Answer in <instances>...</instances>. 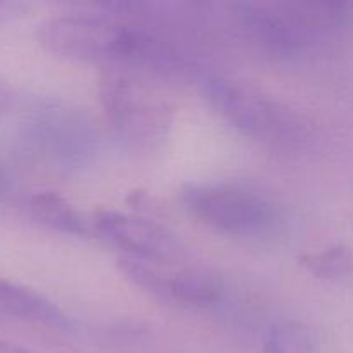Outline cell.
I'll use <instances>...</instances> for the list:
<instances>
[{
  "instance_id": "8992f818",
  "label": "cell",
  "mask_w": 353,
  "mask_h": 353,
  "mask_svg": "<svg viewBox=\"0 0 353 353\" xmlns=\"http://www.w3.org/2000/svg\"><path fill=\"white\" fill-rule=\"evenodd\" d=\"M99 95L103 117L124 147L154 150L164 143L174 121V109L145 85L141 76L107 69L100 76Z\"/></svg>"
},
{
  "instance_id": "5bb4252c",
  "label": "cell",
  "mask_w": 353,
  "mask_h": 353,
  "mask_svg": "<svg viewBox=\"0 0 353 353\" xmlns=\"http://www.w3.org/2000/svg\"><path fill=\"white\" fill-rule=\"evenodd\" d=\"M26 10V6L19 2H0V23L14 19Z\"/></svg>"
},
{
  "instance_id": "ba28073f",
  "label": "cell",
  "mask_w": 353,
  "mask_h": 353,
  "mask_svg": "<svg viewBox=\"0 0 353 353\" xmlns=\"http://www.w3.org/2000/svg\"><path fill=\"white\" fill-rule=\"evenodd\" d=\"M92 228L97 236L119 248L124 257L174 262L181 255L178 238L148 217L102 209L93 214Z\"/></svg>"
},
{
  "instance_id": "3957f363",
  "label": "cell",
  "mask_w": 353,
  "mask_h": 353,
  "mask_svg": "<svg viewBox=\"0 0 353 353\" xmlns=\"http://www.w3.org/2000/svg\"><path fill=\"white\" fill-rule=\"evenodd\" d=\"M17 143L30 161L61 172L79 171L99 152V131L78 107L41 100L24 112Z\"/></svg>"
},
{
  "instance_id": "6da1fadb",
  "label": "cell",
  "mask_w": 353,
  "mask_h": 353,
  "mask_svg": "<svg viewBox=\"0 0 353 353\" xmlns=\"http://www.w3.org/2000/svg\"><path fill=\"white\" fill-rule=\"evenodd\" d=\"M226 23L259 54L293 61L326 47L353 28V2H241Z\"/></svg>"
},
{
  "instance_id": "8fae6325",
  "label": "cell",
  "mask_w": 353,
  "mask_h": 353,
  "mask_svg": "<svg viewBox=\"0 0 353 353\" xmlns=\"http://www.w3.org/2000/svg\"><path fill=\"white\" fill-rule=\"evenodd\" d=\"M262 353H319V336L305 323L279 321L265 331Z\"/></svg>"
},
{
  "instance_id": "4fadbf2b",
  "label": "cell",
  "mask_w": 353,
  "mask_h": 353,
  "mask_svg": "<svg viewBox=\"0 0 353 353\" xmlns=\"http://www.w3.org/2000/svg\"><path fill=\"white\" fill-rule=\"evenodd\" d=\"M17 103V93L6 79L0 78V119L10 112Z\"/></svg>"
},
{
  "instance_id": "7a4b0ae2",
  "label": "cell",
  "mask_w": 353,
  "mask_h": 353,
  "mask_svg": "<svg viewBox=\"0 0 353 353\" xmlns=\"http://www.w3.org/2000/svg\"><path fill=\"white\" fill-rule=\"evenodd\" d=\"M200 86L210 109L241 137L281 150H299L312 140L307 116L248 83L203 74Z\"/></svg>"
},
{
  "instance_id": "7c38bea8",
  "label": "cell",
  "mask_w": 353,
  "mask_h": 353,
  "mask_svg": "<svg viewBox=\"0 0 353 353\" xmlns=\"http://www.w3.org/2000/svg\"><path fill=\"white\" fill-rule=\"evenodd\" d=\"M299 262L314 278L343 281L353 274V248L343 243L327 245L317 252L300 255Z\"/></svg>"
},
{
  "instance_id": "52a82bcc",
  "label": "cell",
  "mask_w": 353,
  "mask_h": 353,
  "mask_svg": "<svg viewBox=\"0 0 353 353\" xmlns=\"http://www.w3.org/2000/svg\"><path fill=\"white\" fill-rule=\"evenodd\" d=\"M119 268L134 286L161 302L188 310L216 307L224 296V283L216 272L196 265L121 257Z\"/></svg>"
},
{
  "instance_id": "9a60e30c",
  "label": "cell",
  "mask_w": 353,
  "mask_h": 353,
  "mask_svg": "<svg viewBox=\"0 0 353 353\" xmlns=\"http://www.w3.org/2000/svg\"><path fill=\"white\" fill-rule=\"evenodd\" d=\"M0 353H33V352L26 350V348L19 347V345L10 343V341H6L0 338Z\"/></svg>"
},
{
  "instance_id": "277c9868",
  "label": "cell",
  "mask_w": 353,
  "mask_h": 353,
  "mask_svg": "<svg viewBox=\"0 0 353 353\" xmlns=\"http://www.w3.org/2000/svg\"><path fill=\"white\" fill-rule=\"evenodd\" d=\"M185 209L217 233L262 240L278 233L283 210L268 193L236 181L188 183L181 190Z\"/></svg>"
},
{
  "instance_id": "5b68a950",
  "label": "cell",
  "mask_w": 353,
  "mask_h": 353,
  "mask_svg": "<svg viewBox=\"0 0 353 353\" xmlns=\"http://www.w3.org/2000/svg\"><path fill=\"white\" fill-rule=\"evenodd\" d=\"M99 12H72L45 19L38 26V43L57 57L124 71L133 50V24L105 6Z\"/></svg>"
},
{
  "instance_id": "9c48e42d",
  "label": "cell",
  "mask_w": 353,
  "mask_h": 353,
  "mask_svg": "<svg viewBox=\"0 0 353 353\" xmlns=\"http://www.w3.org/2000/svg\"><path fill=\"white\" fill-rule=\"evenodd\" d=\"M28 216L55 233L85 238L92 233V221L86 219L68 199L55 192H34L24 200Z\"/></svg>"
},
{
  "instance_id": "30bf717a",
  "label": "cell",
  "mask_w": 353,
  "mask_h": 353,
  "mask_svg": "<svg viewBox=\"0 0 353 353\" xmlns=\"http://www.w3.org/2000/svg\"><path fill=\"white\" fill-rule=\"evenodd\" d=\"M0 316L52 327L69 326L61 309L40 293L0 278Z\"/></svg>"
}]
</instances>
